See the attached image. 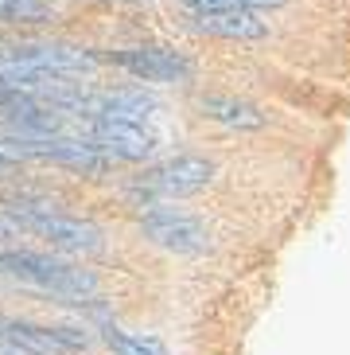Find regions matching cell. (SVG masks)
Wrapping results in <instances>:
<instances>
[{
  "label": "cell",
  "mask_w": 350,
  "mask_h": 355,
  "mask_svg": "<svg viewBox=\"0 0 350 355\" xmlns=\"http://www.w3.org/2000/svg\"><path fill=\"white\" fill-rule=\"evenodd\" d=\"M246 8H280V4H288V0H241Z\"/></svg>",
  "instance_id": "14"
},
{
  "label": "cell",
  "mask_w": 350,
  "mask_h": 355,
  "mask_svg": "<svg viewBox=\"0 0 350 355\" xmlns=\"http://www.w3.org/2000/svg\"><path fill=\"white\" fill-rule=\"evenodd\" d=\"M86 117H117V121H140L156 110V102L145 94V90H113V94H98L90 102H82Z\"/></svg>",
  "instance_id": "8"
},
{
  "label": "cell",
  "mask_w": 350,
  "mask_h": 355,
  "mask_svg": "<svg viewBox=\"0 0 350 355\" xmlns=\"http://www.w3.org/2000/svg\"><path fill=\"white\" fill-rule=\"evenodd\" d=\"M210 180H214V164L206 157H175L152 172V188L167 199H179L203 191Z\"/></svg>",
  "instance_id": "7"
},
{
  "label": "cell",
  "mask_w": 350,
  "mask_h": 355,
  "mask_svg": "<svg viewBox=\"0 0 350 355\" xmlns=\"http://www.w3.org/2000/svg\"><path fill=\"white\" fill-rule=\"evenodd\" d=\"M203 35H222V40H261L268 32L265 20L253 16V8H234V12H214V16H195L191 24Z\"/></svg>",
  "instance_id": "10"
},
{
  "label": "cell",
  "mask_w": 350,
  "mask_h": 355,
  "mask_svg": "<svg viewBox=\"0 0 350 355\" xmlns=\"http://www.w3.org/2000/svg\"><path fill=\"white\" fill-rule=\"evenodd\" d=\"M8 215L16 227L47 239L55 250H66V254L102 250V230L86 219H71V215H59V211H35V207H8Z\"/></svg>",
  "instance_id": "2"
},
{
  "label": "cell",
  "mask_w": 350,
  "mask_h": 355,
  "mask_svg": "<svg viewBox=\"0 0 350 355\" xmlns=\"http://www.w3.org/2000/svg\"><path fill=\"white\" fill-rule=\"evenodd\" d=\"M0 277L39 289L55 301L82 304L90 297H98V277L90 270H78V266H66V261H55L47 254H31V250H0Z\"/></svg>",
  "instance_id": "1"
},
{
  "label": "cell",
  "mask_w": 350,
  "mask_h": 355,
  "mask_svg": "<svg viewBox=\"0 0 350 355\" xmlns=\"http://www.w3.org/2000/svg\"><path fill=\"white\" fill-rule=\"evenodd\" d=\"M12 172H16V157H12V153H8L4 145H0V180L12 176Z\"/></svg>",
  "instance_id": "13"
},
{
  "label": "cell",
  "mask_w": 350,
  "mask_h": 355,
  "mask_svg": "<svg viewBox=\"0 0 350 355\" xmlns=\"http://www.w3.org/2000/svg\"><path fill=\"white\" fill-rule=\"evenodd\" d=\"M117 63L140 83H187L191 78V63L167 47H129V51H117Z\"/></svg>",
  "instance_id": "6"
},
{
  "label": "cell",
  "mask_w": 350,
  "mask_h": 355,
  "mask_svg": "<svg viewBox=\"0 0 350 355\" xmlns=\"http://www.w3.org/2000/svg\"><path fill=\"white\" fill-rule=\"evenodd\" d=\"M183 8L191 16H214V12H234V8H246L241 0H183Z\"/></svg>",
  "instance_id": "12"
},
{
  "label": "cell",
  "mask_w": 350,
  "mask_h": 355,
  "mask_svg": "<svg viewBox=\"0 0 350 355\" xmlns=\"http://www.w3.org/2000/svg\"><path fill=\"white\" fill-rule=\"evenodd\" d=\"M105 344H109L113 355H167V347L156 336H133V332H121V328H109Z\"/></svg>",
  "instance_id": "11"
},
{
  "label": "cell",
  "mask_w": 350,
  "mask_h": 355,
  "mask_svg": "<svg viewBox=\"0 0 350 355\" xmlns=\"http://www.w3.org/2000/svg\"><path fill=\"white\" fill-rule=\"evenodd\" d=\"M199 110H203V117H210L218 125H230V129H261L268 121L253 102L234 98V94H203Z\"/></svg>",
  "instance_id": "9"
},
{
  "label": "cell",
  "mask_w": 350,
  "mask_h": 355,
  "mask_svg": "<svg viewBox=\"0 0 350 355\" xmlns=\"http://www.w3.org/2000/svg\"><path fill=\"white\" fill-rule=\"evenodd\" d=\"M82 137L93 148H102L109 160H145L152 153V137L140 121H117V117H86Z\"/></svg>",
  "instance_id": "5"
},
{
  "label": "cell",
  "mask_w": 350,
  "mask_h": 355,
  "mask_svg": "<svg viewBox=\"0 0 350 355\" xmlns=\"http://www.w3.org/2000/svg\"><path fill=\"white\" fill-rule=\"evenodd\" d=\"M12 227H16V223H12ZM12 227H8V223H0V239H4V234H8Z\"/></svg>",
  "instance_id": "15"
},
{
  "label": "cell",
  "mask_w": 350,
  "mask_h": 355,
  "mask_svg": "<svg viewBox=\"0 0 350 355\" xmlns=\"http://www.w3.org/2000/svg\"><path fill=\"white\" fill-rule=\"evenodd\" d=\"M4 63L35 67V71L51 74H93L98 71V55L86 47H71V43H12L0 51Z\"/></svg>",
  "instance_id": "4"
},
{
  "label": "cell",
  "mask_w": 350,
  "mask_h": 355,
  "mask_svg": "<svg viewBox=\"0 0 350 355\" xmlns=\"http://www.w3.org/2000/svg\"><path fill=\"white\" fill-rule=\"evenodd\" d=\"M140 230H145L148 242H156L160 250H172V254H199L210 246V234H206L203 223L175 207H152L140 219Z\"/></svg>",
  "instance_id": "3"
}]
</instances>
